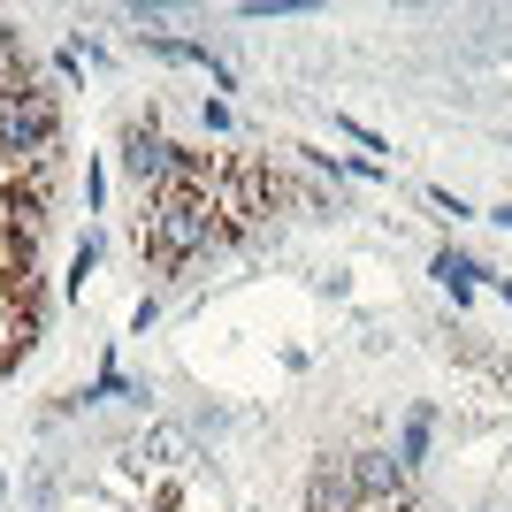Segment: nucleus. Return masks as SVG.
Returning a JSON list of instances; mask_svg holds the SVG:
<instances>
[{
	"instance_id": "nucleus-1",
	"label": "nucleus",
	"mask_w": 512,
	"mask_h": 512,
	"mask_svg": "<svg viewBox=\"0 0 512 512\" xmlns=\"http://www.w3.org/2000/svg\"><path fill=\"white\" fill-rule=\"evenodd\" d=\"M138 245L161 276L192 268L207 245H222V214H214V192H184V184H161L146 192V214H138Z\"/></svg>"
},
{
	"instance_id": "nucleus-2",
	"label": "nucleus",
	"mask_w": 512,
	"mask_h": 512,
	"mask_svg": "<svg viewBox=\"0 0 512 512\" xmlns=\"http://www.w3.org/2000/svg\"><path fill=\"white\" fill-rule=\"evenodd\" d=\"M169 161H176V146L153 123H123V176L138 192H161V184H169Z\"/></svg>"
},
{
	"instance_id": "nucleus-3",
	"label": "nucleus",
	"mask_w": 512,
	"mask_h": 512,
	"mask_svg": "<svg viewBox=\"0 0 512 512\" xmlns=\"http://www.w3.org/2000/svg\"><path fill=\"white\" fill-rule=\"evenodd\" d=\"M344 467H352L360 505H406V459H390V451H352Z\"/></svg>"
},
{
	"instance_id": "nucleus-4",
	"label": "nucleus",
	"mask_w": 512,
	"mask_h": 512,
	"mask_svg": "<svg viewBox=\"0 0 512 512\" xmlns=\"http://www.w3.org/2000/svg\"><path fill=\"white\" fill-rule=\"evenodd\" d=\"M306 512H360V490H352V467L344 459H321L306 474Z\"/></svg>"
},
{
	"instance_id": "nucleus-5",
	"label": "nucleus",
	"mask_w": 512,
	"mask_h": 512,
	"mask_svg": "<svg viewBox=\"0 0 512 512\" xmlns=\"http://www.w3.org/2000/svg\"><path fill=\"white\" fill-rule=\"evenodd\" d=\"M138 459H146V467H184L192 444H184V428H153L146 444H138Z\"/></svg>"
},
{
	"instance_id": "nucleus-6",
	"label": "nucleus",
	"mask_w": 512,
	"mask_h": 512,
	"mask_svg": "<svg viewBox=\"0 0 512 512\" xmlns=\"http://www.w3.org/2000/svg\"><path fill=\"white\" fill-rule=\"evenodd\" d=\"M474 276H482V268H474L467 253H436V283H444L451 299H467V291H474Z\"/></svg>"
},
{
	"instance_id": "nucleus-7",
	"label": "nucleus",
	"mask_w": 512,
	"mask_h": 512,
	"mask_svg": "<svg viewBox=\"0 0 512 512\" xmlns=\"http://www.w3.org/2000/svg\"><path fill=\"white\" fill-rule=\"evenodd\" d=\"M398 459H428V406H413V421H406V436H398Z\"/></svg>"
},
{
	"instance_id": "nucleus-8",
	"label": "nucleus",
	"mask_w": 512,
	"mask_h": 512,
	"mask_svg": "<svg viewBox=\"0 0 512 512\" xmlns=\"http://www.w3.org/2000/svg\"><path fill=\"white\" fill-rule=\"evenodd\" d=\"M299 8H306V0H245V16H253V23L260 16H299Z\"/></svg>"
},
{
	"instance_id": "nucleus-9",
	"label": "nucleus",
	"mask_w": 512,
	"mask_h": 512,
	"mask_svg": "<svg viewBox=\"0 0 512 512\" xmlns=\"http://www.w3.org/2000/svg\"><path fill=\"white\" fill-rule=\"evenodd\" d=\"M497 222H505V230H512V199H505V207H497Z\"/></svg>"
},
{
	"instance_id": "nucleus-10",
	"label": "nucleus",
	"mask_w": 512,
	"mask_h": 512,
	"mask_svg": "<svg viewBox=\"0 0 512 512\" xmlns=\"http://www.w3.org/2000/svg\"><path fill=\"white\" fill-rule=\"evenodd\" d=\"M505 299H512V283H505Z\"/></svg>"
}]
</instances>
